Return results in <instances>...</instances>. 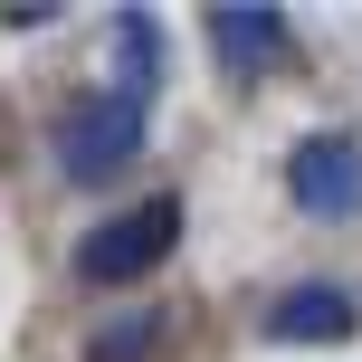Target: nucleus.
I'll return each mask as SVG.
<instances>
[{
    "label": "nucleus",
    "instance_id": "6",
    "mask_svg": "<svg viewBox=\"0 0 362 362\" xmlns=\"http://www.w3.org/2000/svg\"><path fill=\"white\" fill-rule=\"evenodd\" d=\"M210 48L248 76V67H267V57L286 48V19H276V10H210Z\"/></svg>",
    "mask_w": 362,
    "mask_h": 362
},
{
    "label": "nucleus",
    "instance_id": "2",
    "mask_svg": "<svg viewBox=\"0 0 362 362\" xmlns=\"http://www.w3.org/2000/svg\"><path fill=\"white\" fill-rule=\"evenodd\" d=\"M134 153H144V105H124V95H95L86 115L57 124V172L67 181H115Z\"/></svg>",
    "mask_w": 362,
    "mask_h": 362
},
{
    "label": "nucleus",
    "instance_id": "3",
    "mask_svg": "<svg viewBox=\"0 0 362 362\" xmlns=\"http://www.w3.org/2000/svg\"><path fill=\"white\" fill-rule=\"evenodd\" d=\"M286 191L305 200L315 219H353V210H362V144H353V134H315V144H296Z\"/></svg>",
    "mask_w": 362,
    "mask_h": 362
},
{
    "label": "nucleus",
    "instance_id": "4",
    "mask_svg": "<svg viewBox=\"0 0 362 362\" xmlns=\"http://www.w3.org/2000/svg\"><path fill=\"white\" fill-rule=\"evenodd\" d=\"M353 325H362V315H353L344 286H296V296H276V315H267L276 344H344Z\"/></svg>",
    "mask_w": 362,
    "mask_h": 362
},
{
    "label": "nucleus",
    "instance_id": "1",
    "mask_svg": "<svg viewBox=\"0 0 362 362\" xmlns=\"http://www.w3.org/2000/svg\"><path fill=\"white\" fill-rule=\"evenodd\" d=\"M172 238H181V210H172V200H144V210H124V219H105V229H86L76 276H86V286H134L144 267H163V257H172Z\"/></svg>",
    "mask_w": 362,
    "mask_h": 362
},
{
    "label": "nucleus",
    "instance_id": "5",
    "mask_svg": "<svg viewBox=\"0 0 362 362\" xmlns=\"http://www.w3.org/2000/svg\"><path fill=\"white\" fill-rule=\"evenodd\" d=\"M153 86H163V19L153 10H115V95L144 105Z\"/></svg>",
    "mask_w": 362,
    "mask_h": 362
}]
</instances>
